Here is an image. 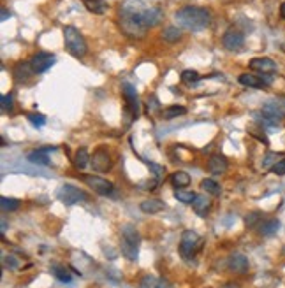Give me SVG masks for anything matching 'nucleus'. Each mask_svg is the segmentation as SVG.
Segmentation results:
<instances>
[{
	"label": "nucleus",
	"instance_id": "15",
	"mask_svg": "<svg viewBox=\"0 0 285 288\" xmlns=\"http://www.w3.org/2000/svg\"><path fill=\"white\" fill-rule=\"evenodd\" d=\"M229 164L227 160H225V157H222V155H212L208 160V171L212 174H215V176H220V174H223L225 171H227Z\"/></svg>",
	"mask_w": 285,
	"mask_h": 288
},
{
	"label": "nucleus",
	"instance_id": "37",
	"mask_svg": "<svg viewBox=\"0 0 285 288\" xmlns=\"http://www.w3.org/2000/svg\"><path fill=\"white\" fill-rule=\"evenodd\" d=\"M271 173L277 174V176H285V158L275 162V166L271 167Z\"/></svg>",
	"mask_w": 285,
	"mask_h": 288
},
{
	"label": "nucleus",
	"instance_id": "27",
	"mask_svg": "<svg viewBox=\"0 0 285 288\" xmlns=\"http://www.w3.org/2000/svg\"><path fill=\"white\" fill-rule=\"evenodd\" d=\"M85 5L88 11L95 12V14H102L106 11V7H108L104 0H85Z\"/></svg>",
	"mask_w": 285,
	"mask_h": 288
},
{
	"label": "nucleus",
	"instance_id": "22",
	"mask_svg": "<svg viewBox=\"0 0 285 288\" xmlns=\"http://www.w3.org/2000/svg\"><path fill=\"white\" fill-rule=\"evenodd\" d=\"M183 37V32H181V28L180 27H166L164 28V32H162V39L164 41H167V43H171V44H174V43H178L180 39Z\"/></svg>",
	"mask_w": 285,
	"mask_h": 288
},
{
	"label": "nucleus",
	"instance_id": "13",
	"mask_svg": "<svg viewBox=\"0 0 285 288\" xmlns=\"http://www.w3.org/2000/svg\"><path fill=\"white\" fill-rule=\"evenodd\" d=\"M248 67H250L252 70H255V72H262V74H271V72L277 70V63H275V61L271 60V58H268V57L254 58Z\"/></svg>",
	"mask_w": 285,
	"mask_h": 288
},
{
	"label": "nucleus",
	"instance_id": "6",
	"mask_svg": "<svg viewBox=\"0 0 285 288\" xmlns=\"http://www.w3.org/2000/svg\"><path fill=\"white\" fill-rule=\"evenodd\" d=\"M57 199L62 204H66V206H74V204H77V202H85V200H88V195H86L83 190L77 188V186L67 183V184H62V186L58 188Z\"/></svg>",
	"mask_w": 285,
	"mask_h": 288
},
{
	"label": "nucleus",
	"instance_id": "5",
	"mask_svg": "<svg viewBox=\"0 0 285 288\" xmlns=\"http://www.w3.org/2000/svg\"><path fill=\"white\" fill-rule=\"evenodd\" d=\"M201 244H203V239H201L196 232L185 230L181 234V241H180V246H178V250H180V255L185 258V260H190V258L196 257Z\"/></svg>",
	"mask_w": 285,
	"mask_h": 288
},
{
	"label": "nucleus",
	"instance_id": "18",
	"mask_svg": "<svg viewBox=\"0 0 285 288\" xmlns=\"http://www.w3.org/2000/svg\"><path fill=\"white\" fill-rule=\"evenodd\" d=\"M166 208V204L162 202L158 199H148V200H142L139 204V209L142 213H146V215H155V213H160L162 209Z\"/></svg>",
	"mask_w": 285,
	"mask_h": 288
},
{
	"label": "nucleus",
	"instance_id": "20",
	"mask_svg": "<svg viewBox=\"0 0 285 288\" xmlns=\"http://www.w3.org/2000/svg\"><path fill=\"white\" fill-rule=\"evenodd\" d=\"M192 208L199 216H206L210 208H212V200L206 195H196V199H194V202H192Z\"/></svg>",
	"mask_w": 285,
	"mask_h": 288
},
{
	"label": "nucleus",
	"instance_id": "43",
	"mask_svg": "<svg viewBox=\"0 0 285 288\" xmlns=\"http://www.w3.org/2000/svg\"><path fill=\"white\" fill-rule=\"evenodd\" d=\"M223 288H239V287H238V283H227Z\"/></svg>",
	"mask_w": 285,
	"mask_h": 288
},
{
	"label": "nucleus",
	"instance_id": "31",
	"mask_svg": "<svg viewBox=\"0 0 285 288\" xmlns=\"http://www.w3.org/2000/svg\"><path fill=\"white\" fill-rule=\"evenodd\" d=\"M53 274L57 280H60L62 283H71L72 281V276L69 274V271H66L64 267H53Z\"/></svg>",
	"mask_w": 285,
	"mask_h": 288
},
{
	"label": "nucleus",
	"instance_id": "10",
	"mask_svg": "<svg viewBox=\"0 0 285 288\" xmlns=\"http://www.w3.org/2000/svg\"><path fill=\"white\" fill-rule=\"evenodd\" d=\"M222 44L229 51H239L245 44V35L236 28H229L222 37Z\"/></svg>",
	"mask_w": 285,
	"mask_h": 288
},
{
	"label": "nucleus",
	"instance_id": "40",
	"mask_svg": "<svg viewBox=\"0 0 285 288\" xmlns=\"http://www.w3.org/2000/svg\"><path fill=\"white\" fill-rule=\"evenodd\" d=\"M0 16H2V18H0L2 21H7V19L11 18V12H9L7 9H2V14H0Z\"/></svg>",
	"mask_w": 285,
	"mask_h": 288
},
{
	"label": "nucleus",
	"instance_id": "16",
	"mask_svg": "<svg viewBox=\"0 0 285 288\" xmlns=\"http://www.w3.org/2000/svg\"><path fill=\"white\" fill-rule=\"evenodd\" d=\"M239 83L243 86H247V88H255V90H262L266 88V79H262V77L255 76V74H241L239 76Z\"/></svg>",
	"mask_w": 285,
	"mask_h": 288
},
{
	"label": "nucleus",
	"instance_id": "14",
	"mask_svg": "<svg viewBox=\"0 0 285 288\" xmlns=\"http://www.w3.org/2000/svg\"><path fill=\"white\" fill-rule=\"evenodd\" d=\"M164 19V12L158 7H144L142 11V23L146 25V28H153Z\"/></svg>",
	"mask_w": 285,
	"mask_h": 288
},
{
	"label": "nucleus",
	"instance_id": "19",
	"mask_svg": "<svg viewBox=\"0 0 285 288\" xmlns=\"http://www.w3.org/2000/svg\"><path fill=\"white\" fill-rule=\"evenodd\" d=\"M259 227V234L264 235V237H270V235H275L280 229V222L277 218H271V220H266V222H262L257 225Z\"/></svg>",
	"mask_w": 285,
	"mask_h": 288
},
{
	"label": "nucleus",
	"instance_id": "11",
	"mask_svg": "<svg viewBox=\"0 0 285 288\" xmlns=\"http://www.w3.org/2000/svg\"><path fill=\"white\" fill-rule=\"evenodd\" d=\"M111 166H113L111 157H109V153L104 148H99V150L93 151V157H92L93 171H97V173H108L111 169Z\"/></svg>",
	"mask_w": 285,
	"mask_h": 288
},
{
	"label": "nucleus",
	"instance_id": "29",
	"mask_svg": "<svg viewBox=\"0 0 285 288\" xmlns=\"http://www.w3.org/2000/svg\"><path fill=\"white\" fill-rule=\"evenodd\" d=\"M197 193L190 192V190H185V188H180V190H174V197H176V200H180V202L183 204H192L194 199H196Z\"/></svg>",
	"mask_w": 285,
	"mask_h": 288
},
{
	"label": "nucleus",
	"instance_id": "23",
	"mask_svg": "<svg viewBox=\"0 0 285 288\" xmlns=\"http://www.w3.org/2000/svg\"><path fill=\"white\" fill-rule=\"evenodd\" d=\"M90 162H92V157H90L88 150H86V148H79V150L76 151V155H74V166H76L77 169H85Z\"/></svg>",
	"mask_w": 285,
	"mask_h": 288
},
{
	"label": "nucleus",
	"instance_id": "1",
	"mask_svg": "<svg viewBox=\"0 0 285 288\" xmlns=\"http://www.w3.org/2000/svg\"><path fill=\"white\" fill-rule=\"evenodd\" d=\"M142 11H144V5L138 0H127L122 4L118 14V25L127 37L142 39L146 35L148 28L142 23Z\"/></svg>",
	"mask_w": 285,
	"mask_h": 288
},
{
	"label": "nucleus",
	"instance_id": "24",
	"mask_svg": "<svg viewBox=\"0 0 285 288\" xmlns=\"http://www.w3.org/2000/svg\"><path fill=\"white\" fill-rule=\"evenodd\" d=\"M28 162L30 164H37V166H50V157L46 153H43L41 150H35L28 153Z\"/></svg>",
	"mask_w": 285,
	"mask_h": 288
},
{
	"label": "nucleus",
	"instance_id": "26",
	"mask_svg": "<svg viewBox=\"0 0 285 288\" xmlns=\"http://www.w3.org/2000/svg\"><path fill=\"white\" fill-rule=\"evenodd\" d=\"M185 113H187V109L183 108V106H169V108L164 109L162 116L166 119H174V118H178V116H183Z\"/></svg>",
	"mask_w": 285,
	"mask_h": 288
},
{
	"label": "nucleus",
	"instance_id": "28",
	"mask_svg": "<svg viewBox=\"0 0 285 288\" xmlns=\"http://www.w3.org/2000/svg\"><path fill=\"white\" fill-rule=\"evenodd\" d=\"M0 208L4 213H11V211H16L19 208V200L18 199H12V197H2L0 199Z\"/></svg>",
	"mask_w": 285,
	"mask_h": 288
},
{
	"label": "nucleus",
	"instance_id": "39",
	"mask_svg": "<svg viewBox=\"0 0 285 288\" xmlns=\"http://www.w3.org/2000/svg\"><path fill=\"white\" fill-rule=\"evenodd\" d=\"M157 288H173V285H171L167 280H164V278H158Z\"/></svg>",
	"mask_w": 285,
	"mask_h": 288
},
{
	"label": "nucleus",
	"instance_id": "38",
	"mask_svg": "<svg viewBox=\"0 0 285 288\" xmlns=\"http://www.w3.org/2000/svg\"><path fill=\"white\" fill-rule=\"evenodd\" d=\"M150 167L155 171V176H157V177H160L162 174L166 173V169H164V167H162V166H157V164H150Z\"/></svg>",
	"mask_w": 285,
	"mask_h": 288
},
{
	"label": "nucleus",
	"instance_id": "25",
	"mask_svg": "<svg viewBox=\"0 0 285 288\" xmlns=\"http://www.w3.org/2000/svg\"><path fill=\"white\" fill-rule=\"evenodd\" d=\"M201 188L205 190L206 193H210V195H220V193H222L220 184L213 179H203L201 181Z\"/></svg>",
	"mask_w": 285,
	"mask_h": 288
},
{
	"label": "nucleus",
	"instance_id": "12",
	"mask_svg": "<svg viewBox=\"0 0 285 288\" xmlns=\"http://www.w3.org/2000/svg\"><path fill=\"white\" fill-rule=\"evenodd\" d=\"M227 267L229 271H232L236 274H245L248 271V267H250V264H248V258L243 253H232L227 260Z\"/></svg>",
	"mask_w": 285,
	"mask_h": 288
},
{
	"label": "nucleus",
	"instance_id": "2",
	"mask_svg": "<svg viewBox=\"0 0 285 288\" xmlns=\"http://www.w3.org/2000/svg\"><path fill=\"white\" fill-rule=\"evenodd\" d=\"M176 21L181 28L189 32H201L205 30L212 21V14L208 9L197 7V5H185L176 12Z\"/></svg>",
	"mask_w": 285,
	"mask_h": 288
},
{
	"label": "nucleus",
	"instance_id": "33",
	"mask_svg": "<svg viewBox=\"0 0 285 288\" xmlns=\"http://www.w3.org/2000/svg\"><path fill=\"white\" fill-rule=\"evenodd\" d=\"M157 283H158V278L155 276H142L141 281H139L138 288H157Z\"/></svg>",
	"mask_w": 285,
	"mask_h": 288
},
{
	"label": "nucleus",
	"instance_id": "17",
	"mask_svg": "<svg viewBox=\"0 0 285 288\" xmlns=\"http://www.w3.org/2000/svg\"><path fill=\"white\" fill-rule=\"evenodd\" d=\"M12 74H14V79L18 81V83H25V81H28L32 77V74L34 72V69H32L30 61L28 63H18V65L14 67V70H12Z\"/></svg>",
	"mask_w": 285,
	"mask_h": 288
},
{
	"label": "nucleus",
	"instance_id": "32",
	"mask_svg": "<svg viewBox=\"0 0 285 288\" xmlns=\"http://www.w3.org/2000/svg\"><path fill=\"white\" fill-rule=\"evenodd\" d=\"M27 119L34 125V127H44V125H46V118H44L43 115H39V113H28Z\"/></svg>",
	"mask_w": 285,
	"mask_h": 288
},
{
	"label": "nucleus",
	"instance_id": "42",
	"mask_svg": "<svg viewBox=\"0 0 285 288\" xmlns=\"http://www.w3.org/2000/svg\"><path fill=\"white\" fill-rule=\"evenodd\" d=\"M280 18H282V19H285V2L280 5Z\"/></svg>",
	"mask_w": 285,
	"mask_h": 288
},
{
	"label": "nucleus",
	"instance_id": "7",
	"mask_svg": "<svg viewBox=\"0 0 285 288\" xmlns=\"http://www.w3.org/2000/svg\"><path fill=\"white\" fill-rule=\"evenodd\" d=\"M55 61H57V58H55L53 53L41 51V53H35L34 57L30 58V65L35 74H44L50 67L55 65Z\"/></svg>",
	"mask_w": 285,
	"mask_h": 288
},
{
	"label": "nucleus",
	"instance_id": "30",
	"mask_svg": "<svg viewBox=\"0 0 285 288\" xmlns=\"http://www.w3.org/2000/svg\"><path fill=\"white\" fill-rule=\"evenodd\" d=\"M180 77H181V83H185V85H192V83L199 81V74H197L196 70H192V69L183 70Z\"/></svg>",
	"mask_w": 285,
	"mask_h": 288
},
{
	"label": "nucleus",
	"instance_id": "9",
	"mask_svg": "<svg viewBox=\"0 0 285 288\" xmlns=\"http://www.w3.org/2000/svg\"><path fill=\"white\" fill-rule=\"evenodd\" d=\"M83 181H85L86 184H88L90 188L93 190L95 193H99V195H111L113 190H115V186H113V183H109L108 179H104V177H99V176H83Z\"/></svg>",
	"mask_w": 285,
	"mask_h": 288
},
{
	"label": "nucleus",
	"instance_id": "8",
	"mask_svg": "<svg viewBox=\"0 0 285 288\" xmlns=\"http://www.w3.org/2000/svg\"><path fill=\"white\" fill-rule=\"evenodd\" d=\"M122 92H124V97L127 100V106H125V115H131V119H136L139 115V102H138V93H136V88L129 83H124L122 85Z\"/></svg>",
	"mask_w": 285,
	"mask_h": 288
},
{
	"label": "nucleus",
	"instance_id": "4",
	"mask_svg": "<svg viewBox=\"0 0 285 288\" xmlns=\"http://www.w3.org/2000/svg\"><path fill=\"white\" fill-rule=\"evenodd\" d=\"M64 43H66V48L74 58H83L88 51V46H86V41L83 37L77 28L74 27H64Z\"/></svg>",
	"mask_w": 285,
	"mask_h": 288
},
{
	"label": "nucleus",
	"instance_id": "35",
	"mask_svg": "<svg viewBox=\"0 0 285 288\" xmlns=\"http://www.w3.org/2000/svg\"><path fill=\"white\" fill-rule=\"evenodd\" d=\"M261 213L259 211H254V213H250V215H247L245 216V223H247V227H257V223H259V220H261Z\"/></svg>",
	"mask_w": 285,
	"mask_h": 288
},
{
	"label": "nucleus",
	"instance_id": "34",
	"mask_svg": "<svg viewBox=\"0 0 285 288\" xmlns=\"http://www.w3.org/2000/svg\"><path fill=\"white\" fill-rule=\"evenodd\" d=\"M0 106H2V111H5V113L12 111V95L11 93L0 97Z\"/></svg>",
	"mask_w": 285,
	"mask_h": 288
},
{
	"label": "nucleus",
	"instance_id": "21",
	"mask_svg": "<svg viewBox=\"0 0 285 288\" xmlns=\"http://www.w3.org/2000/svg\"><path fill=\"white\" fill-rule=\"evenodd\" d=\"M190 181L192 179H190L189 173H185V171H178V173H173V176H171V184H173L176 190L189 186Z\"/></svg>",
	"mask_w": 285,
	"mask_h": 288
},
{
	"label": "nucleus",
	"instance_id": "36",
	"mask_svg": "<svg viewBox=\"0 0 285 288\" xmlns=\"http://www.w3.org/2000/svg\"><path fill=\"white\" fill-rule=\"evenodd\" d=\"M2 260H4V265L5 267H9V269H18L19 267V260L14 257V255H4Z\"/></svg>",
	"mask_w": 285,
	"mask_h": 288
},
{
	"label": "nucleus",
	"instance_id": "3",
	"mask_svg": "<svg viewBox=\"0 0 285 288\" xmlns=\"http://www.w3.org/2000/svg\"><path fill=\"white\" fill-rule=\"evenodd\" d=\"M120 235H122V242H120L122 255L127 260L134 262L139 255V242H141V235H139L138 229L132 223H125V225H122Z\"/></svg>",
	"mask_w": 285,
	"mask_h": 288
},
{
	"label": "nucleus",
	"instance_id": "41",
	"mask_svg": "<svg viewBox=\"0 0 285 288\" xmlns=\"http://www.w3.org/2000/svg\"><path fill=\"white\" fill-rule=\"evenodd\" d=\"M0 232H2V235H5V232H7V220L2 218V229H0Z\"/></svg>",
	"mask_w": 285,
	"mask_h": 288
}]
</instances>
